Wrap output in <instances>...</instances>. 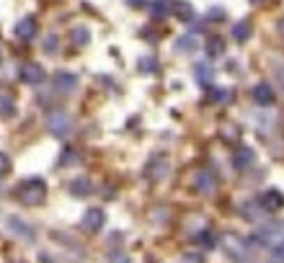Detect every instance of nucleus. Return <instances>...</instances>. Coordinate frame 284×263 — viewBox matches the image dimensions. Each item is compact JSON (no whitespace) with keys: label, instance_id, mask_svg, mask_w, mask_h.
<instances>
[{"label":"nucleus","instance_id":"3","mask_svg":"<svg viewBox=\"0 0 284 263\" xmlns=\"http://www.w3.org/2000/svg\"><path fill=\"white\" fill-rule=\"evenodd\" d=\"M220 248L235 258V260H246L248 258V245H246V240H240V235H233V232H225L220 237Z\"/></svg>","mask_w":284,"mask_h":263},{"label":"nucleus","instance_id":"17","mask_svg":"<svg viewBox=\"0 0 284 263\" xmlns=\"http://www.w3.org/2000/svg\"><path fill=\"white\" fill-rule=\"evenodd\" d=\"M199 44H196V36L194 34H184V36H179L176 39V49L179 52H184V54H189V52H194Z\"/></svg>","mask_w":284,"mask_h":263},{"label":"nucleus","instance_id":"30","mask_svg":"<svg viewBox=\"0 0 284 263\" xmlns=\"http://www.w3.org/2000/svg\"><path fill=\"white\" fill-rule=\"evenodd\" d=\"M168 11H165V3H163V0H158V3L155 6H152V16H155V18H163Z\"/></svg>","mask_w":284,"mask_h":263},{"label":"nucleus","instance_id":"26","mask_svg":"<svg viewBox=\"0 0 284 263\" xmlns=\"http://www.w3.org/2000/svg\"><path fill=\"white\" fill-rule=\"evenodd\" d=\"M140 68H142V73H155L158 70V62L150 59V57H145V59H140Z\"/></svg>","mask_w":284,"mask_h":263},{"label":"nucleus","instance_id":"8","mask_svg":"<svg viewBox=\"0 0 284 263\" xmlns=\"http://www.w3.org/2000/svg\"><path fill=\"white\" fill-rule=\"evenodd\" d=\"M16 36L18 39H24V41H31L36 36V18L34 16H24L16 24Z\"/></svg>","mask_w":284,"mask_h":263},{"label":"nucleus","instance_id":"14","mask_svg":"<svg viewBox=\"0 0 284 263\" xmlns=\"http://www.w3.org/2000/svg\"><path fill=\"white\" fill-rule=\"evenodd\" d=\"M16 116V101L11 93H0V119H13Z\"/></svg>","mask_w":284,"mask_h":263},{"label":"nucleus","instance_id":"24","mask_svg":"<svg viewBox=\"0 0 284 263\" xmlns=\"http://www.w3.org/2000/svg\"><path fill=\"white\" fill-rule=\"evenodd\" d=\"M11 168H13L11 158L6 155V152H0V175H8V173H11Z\"/></svg>","mask_w":284,"mask_h":263},{"label":"nucleus","instance_id":"12","mask_svg":"<svg viewBox=\"0 0 284 263\" xmlns=\"http://www.w3.org/2000/svg\"><path fill=\"white\" fill-rule=\"evenodd\" d=\"M196 188H199L202 193H212L217 188V178H214V173L209 170H199V175H196Z\"/></svg>","mask_w":284,"mask_h":263},{"label":"nucleus","instance_id":"2","mask_svg":"<svg viewBox=\"0 0 284 263\" xmlns=\"http://www.w3.org/2000/svg\"><path fill=\"white\" fill-rule=\"evenodd\" d=\"M73 116L68 111H62V108H54V111L47 114V129L52 132L54 137H68L73 135Z\"/></svg>","mask_w":284,"mask_h":263},{"label":"nucleus","instance_id":"16","mask_svg":"<svg viewBox=\"0 0 284 263\" xmlns=\"http://www.w3.org/2000/svg\"><path fill=\"white\" fill-rule=\"evenodd\" d=\"M70 193H73V196H91V193H93V183H91L88 178H75V181L70 183Z\"/></svg>","mask_w":284,"mask_h":263},{"label":"nucleus","instance_id":"35","mask_svg":"<svg viewBox=\"0 0 284 263\" xmlns=\"http://www.w3.org/2000/svg\"><path fill=\"white\" fill-rule=\"evenodd\" d=\"M39 260H41V263H52V260H49V258H47V255H41V258H39Z\"/></svg>","mask_w":284,"mask_h":263},{"label":"nucleus","instance_id":"27","mask_svg":"<svg viewBox=\"0 0 284 263\" xmlns=\"http://www.w3.org/2000/svg\"><path fill=\"white\" fill-rule=\"evenodd\" d=\"M75 160H78L75 150H70V147H68V150H62V158H60V163H62V165H70V163H75Z\"/></svg>","mask_w":284,"mask_h":263},{"label":"nucleus","instance_id":"6","mask_svg":"<svg viewBox=\"0 0 284 263\" xmlns=\"http://www.w3.org/2000/svg\"><path fill=\"white\" fill-rule=\"evenodd\" d=\"M21 80L26 85H39L44 83V68L36 62H24V68H21Z\"/></svg>","mask_w":284,"mask_h":263},{"label":"nucleus","instance_id":"33","mask_svg":"<svg viewBox=\"0 0 284 263\" xmlns=\"http://www.w3.org/2000/svg\"><path fill=\"white\" fill-rule=\"evenodd\" d=\"M111 263H129V258L124 255V253H111V258H108Z\"/></svg>","mask_w":284,"mask_h":263},{"label":"nucleus","instance_id":"18","mask_svg":"<svg viewBox=\"0 0 284 263\" xmlns=\"http://www.w3.org/2000/svg\"><path fill=\"white\" fill-rule=\"evenodd\" d=\"M194 78H196V83H202V85H207L212 78H214V70L209 68L207 62H202V64H196L194 68Z\"/></svg>","mask_w":284,"mask_h":263},{"label":"nucleus","instance_id":"15","mask_svg":"<svg viewBox=\"0 0 284 263\" xmlns=\"http://www.w3.org/2000/svg\"><path fill=\"white\" fill-rule=\"evenodd\" d=\"M251 34H253V29H251V21H238V24H235V29H233V39L235 41H240V44H243V41H248L251 39Z\"/></svg>","mask_w":284,"mask_h":263},{"label":"nucleus","instance_id":"5","mask_svg":"<svg viewBox=\"0 0 284 263\" xmlns=\"http://www.w3.org/2000/svg\"><path fill=\"white\" fill-rule=\"evenodd\" d=\"M52 85H54L57 93H73L75 88H78V75H73L68 70H60V73H54Z\"/></svg>","mask_w":284,"mask_h":263},{"label":"nucleus","instance_id":"22","mask_svg":"<svg viewBox=\"0 0 284 263\" xmlns=\"http://www.w3.org/2000/svg\"><path fill=\"white\" fill-rule=\"evenodd\" d=\"M88 39H91L88 29H83V26H75V29H73V44L83 47V44H88Z\"/></svg>","mask_w":284,"mask_h":263},{"label":"nucleus","instance_id":"31","mask_svg":"<svg viewBox=\"0 0 284 263\" xmlns=\"http://www.w3.org/2000/svg\"><path fill=\"white\" fill-rule=\"evenodd\" d=\"M207 18H212V21H225V11H222V8H212V11L207 13Z\"/></svg>","mask_w":284,"mask_h":263},{"label":"nucleus","instance_id":"20","mask_svg":"<svg viewBox=\"0 0 284 263\" xmlns=\"http://www.w3.org/2000/svg\"><path fill=\"white\" fill-rule=\"evenodd\" d=\"M212 103H228L233 96H230V91L228 88H209V96H207Z\"/></svg>","mask_w":284,"mask_h":263},{"label":"nucleus","instance_id":"25","mask_svg":"<svg viewBox=\"0 0 284 263\" xmlns=\"http://www.w3.org/2000/svg\"><path fill=\"white\" fill-rule=\"evenodd\" d=\"M271 260H274V263H284V240H281L279 245L271 248Z\"/></svg>","mask_w":284,"mask_h":263},{"label":"nucleus","instance_id":"28","mask_svg":"<svg viewBox=\"0 0 284 263\" xmlns=\"http://www.w3.org/2000/svg\"><path fill=\"white\" fill-rule=\"evenodd\" d=\"M176 13L184 18V21H189L191 16H194V11H191V6L189 3H179V8H176Z\"/></svg>","mask_w":284,"mask_h":263},{"label":"nucleus","instance_id":"9","mask_svg":"<svg viewBox=\"0 0 284 263\" xmlns=\"http://www.w3.org/2000/svg\"><path fill=\"white\" fill-rule=\"evenodd\" d=\"M103 222H106V214L101 209H88V212L83 214V227L88 230V232H98L103 227Z\"/></svg>","mask_w":284,"mask_h":263},{"label":"nucleus","instance_id":"4","mask_svg":"<svg viewBox=\"0 0 284 263\" xmlns=\"http://www.w3.org/2000/svg\"><path fill=\"white\" fill-rule=\"evenodd\" d=\"M284 240V227L279 222H271V225H261L253 235V243H261V245H279Z\"/></svg>","mask_w":284,"mask_h":263},{"label":"nucleus","instance_id":"21","mask_svg":"<svg viewBox=\"0 0 284 263\" xmlns=\"http://www.w3.org/2000/svg\"><path fill=\"white\" fill-rule=\"evenodd\" d=\"M253 163V152L248 150V147H243V150H238V155H235V165L243 170V168H248Z\"/></svg>","mask_w":284,"mask_h":263},{"label":"nucleus","instance_id":"11","mask_svg":"<svg viewBox=\"0 0 284 263\" xmlns=\"http://www.w3.org/2000/svg\"><path fill=\"white\" fill-rule=\"evenodd\" d=\"M8 227H11L18 237H24L26 243H31V240H34V230H31V225H26V222H24V219L11 217V219H8Z\"/></svg>","mask_w":284,"mask_h":263},{"label":"nucleus","instance_id":"36","mask_svg":"<svg viewBox=\"0 0 284 263\" xmlns=\"http://www.w3.org/2000/svg\"><path fill=\"white\" fill-rule=\"evenodd\" d=\"M279 31H281V34H284V21H281V24H279Z\"/></svg>","mask_w":284,"mask_h":263},{"label":"nucleus","instance_id":"1","mask_svg":"<svg viewBox=\"0 0 284 263\" xmlns=\"http://www.w3.org/2000/svg\"><path fill=\"white\" fill-rule=\"evenodd\" d=\"M44 193H47V183L41 178H29L18 186V199L29 207H36L44 202Z\"/></svg>","mask_w":284,"mask_h":263},{"label":"nucleus","instance_id":"19","mask_svg":"<svg viewBox=\"0 0 284 263\" xmlns=\"http://www.w3.org/2000/svg\"><path fill=\"white\" fill-rule=\"evenodd\" d=\"M222 52H225V41L220 36H209L207 39V54L209 57H220Z\"/></svg>","mask_w":284,"mask_h":263},{"label":"nucleus","instance_id":"34","mask_svg":"<svg viewBox=\"0 0 284 263\" xmlns=\"http://www.w3.org/2000/svg\"><path fill=\"white\" fill-rule=\"evenodd\" d=\"M127 3L132 6V8H142V6H145V0H127Z\"/></svg>","mask_w":284,"mask_h":263},{"label":"nucleus","instance_id":"10","mask_svg":"<svg viewBox=\"0 0 284 263\" xmlns=\"http://www.w3.org/2000/svg\"><path fill=\"white\" fill-rule=\"evenodd\" d=\"M264 207H261V202H246L243 207H240V214H243V219H248V222H258L261 217H264Z\"/></svg>","mask_w":284,"mask_h":263},{"label":"nucleus","instance_id":"23","mask_svg":"<svg viewBox=\"0 0 284 263\" xmlns=\"http://www.w3.org/2000/svg\"><path fill=\"white\" fill-rule=\"evenodd\" d=\"M57 47H60V39L54 34H47L44 36V52L47 54H57Z\"/></svg>","mask_w":284,"mask_h":263},{"label":"nucleus","instance_id":"7","mask_svg":"<svg viewBox=\"0 0 284 263\" xmlns=\"http://www.w3.org/2000/svg\"><path fill=\"white\" fill-rule=\"evenodd\" d=\"M258 202H261V207H264V209L271 214V212H279V209L284 207V196H281V191L269 188V191H264V193L258 196Z\"/></svg>","mask_w":284,"mask_h":263},{"label":"nucleus","instance_id":"13","mask_svg":"<svg viewBox=\"0 0 284 263\" xmlns=\"http://www.w3.org/2000/svg\"><path fill=\"white\" fill-rule=\"evenodd\" d=\"M253 98H256V103H261V106H271L274 103V91L266 85V83H258L256 88H253Z\"/></svg>","mask_w":284,"mask_h":263},{"label":"nucleus","instance_id":"29","mask_svg":"<svg viewBox=\"0 0 284 263\" xmlns=\"http://www.w3.org/2000/svg\"><path fill=\"white\" fill-rule=\"evenodd\" d=\"M181 263H204V255L202 253H186Z\"/></svg>","mask_w":284,"mask_h":263},{"label":"nucleus","instance_id":"37","mask_svg":"<svg viewBox=\"0 0 284 263\" xmlns=\"http://www.w3.org/2000/svg\"><path fill=\"white\" fill-rule=\"evenodd\" d=\"M251 3H256V6H258V3H264V0H251Z\"/></svg>","mask_w":284,"mask_h":263},{"label":"nucleus","instance_id":"32","mask_svg":"<svg viewBox=\"0 0 284 263\" xmlns=\"http://www.w3.org/2000/svg\"><path fill=\"white\" fill-rule=\"evenodd\" d=\"M194 240H196V243H204V245H214V240L209 237V232H199Z\"/></svg>","mask_w":284,"mask_h":263},{"label":"nucleus","instance_id":"38","mask_svg":"<svg viewBox=\"0 0 284 263\" xmlns=\"http://www.w3.org/2000/svg\"><path fill=\"white\" fill-rule=\"evenodd\" d=\"M0 62H3V52H0Z\"/></svg>","mask_w":284,"mask_h":263}]
</instances>
